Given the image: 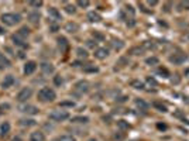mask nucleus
I'll use <instances>...</instances> for the list:
<instances>
[{
	"label": "nucleus",
	"mask_w": 189,
	"mask_h": 141,
	"mask_svg": "<svg viewBox=\"0 0 189 141\" xmlns=\"http://www.w3.org/2000/svg\"><path fill=\"white\" fill-rule=\"evenodd\" d=\"M37 97H38V100L44 102V103H47V102H54L55 100L57 93H55V90L51 89V88H43V89L38 90Z\"/></svg>",
	"instance_id": "nucleus-1"
},
{
	"label": "nucleus",
	"mask_w": 189,
	"mask_h": 141,
	"mask_svg": "<svg viewBox=\"0 0 189 141\" xmlns=\"http://www.w3.org/2000/svg\"><path fill=\"white\" fill-rule=\"evenodd\" d=\"M31 96H33V89H31V88H23V89L17 93V100L20 102V103H24V102H27Z\"/></svg>",
	"instance_id": "nucleus-5"
},
{
	"label": "nucleus",
	"mask_w": 189,
	"mask_h": 141,
	"mask_svg": "<svg viewBox=\"0 0 189 141\" xmlns=\"http://www.w3.org/2000/svg\"><path fill=\"white\" fill-rule=\"evenodd\" d=\"M158 62H160V60H158L157 56H150V58H147V60H146V63H147V65H150V67L158 65Z\"/></svg>",
	"instance_id": "nucleus-28"
},
{
	"label": "nucleus",
	"mask_w": 189,
	"mask_h": 141,
	"mask_svg": "<svg viewBox=\"0 0 189 141\" xmlns=\"http://www.w3.org/2000/svg\"><path fill=\"white\" fill-rule=\"evenodd\" d=\"M7 109H10V104H9V103L2 104V106H0V114H2L3 111H6V110H7Z\"/></svg>",
	"instance_id": "nucleus-45"
},
{
	"label": "nucleus",
	"mask_w": 189,
	"mask_h": 141,
	"mask_svg": "<svg viewBox=\"0 0 189 141\" xmlns=\"http://www.w3.org/2000/svg\"><path fill=\"white\" fill-rule=\"evenodd\" d=\"M52 121H65L66 119H69V113L66 110H54L52 113H50L48 116Z\"/></svg>",
	"instance_id": "nucleus-4"
},
{
	"label": "nucleus",
	"mask_w": 189,
	"mask_h": 141,
	"mask_svg": "<svg viewBox=\"0 0 189 141\" xmlns=\"http://www.w3.org/2000/svg\"><path fill=\"white\" fill-rule=\"evenodd\" d=\"M28 4L31 7H41V6H43V2H30Z\"/></svg>",
	"instance_id": "nucleus-44"
},
{
	"label": "nucleus",
	"mask_w": 189,
	"mask_h": 141,
	"mask_svg": "<svg viewBox=\"0 0 189 141\" xmlns=\"http://www.w3.org/2000/svg\"><path fill=\"white\" fill-rule=\"evenodd\" d=\"M131 86L134 88V89H138V90H143L144 89V83L140 81H133L131 82Z\"/></svg>",
	"instance_id": "nucleus-34"
},
{
	"label": "nucleus",
	"mask_w": 189,
	"mask_h": 141,
	"mask_svg": "<svg viewBox=\"0 0 189 141\" xmlns=\"http://www.w3.org/2000/svg\"><path fill=\"white\" fill-rule=\"evenodd\" d=\"M89 86L91 85H89L86 81H79L76 85H75V89H76L79 93H87L89 92Z\"/></svg>",
	"instance_id": "nucleus-8"
},
{
	"label": "nucleus",
	"mask_w": 189,
	"mask_h": 141,
	"mask_svg": "<svg viewBox=\"0 0 189 141\" xmlns=\"http://www.w3.org/2000/svg\"><path fill=\"white\" fill-rule=\"evenodd\" d=\"M87 20L91 23H99L102 21V16L99 14L98 11H89L87 13Z\"/></svg>",
	"instance_id": "nucleus-15"
},
{
	"label": "nucleus",
	"mask_w": 189,
	"mask_h": 141,
	"mask_svg": "<svg viewBox=\"0 0 189 141\" xmlns=\"http://www.w3.org/2000/svg\"><path fill=\"white\" fill-rule=\"evenodd\" d=\"M124 137H126V136H124L123 131H119V133L116 131V133L113 134V140H114V141H123Z\"/></svg>",
	"instance_id": "nucleus-33"
},
{
	"label": "nucleus",
	"mask_w": 189,
	"mask_h": 141,
	"mask_svg": "<svg viewBox=\"0 0 189 141\" xmlns=\"http://www.w3.org/2000/svg\"><path fill=\"white\" fill-rule=\"evenodd\" d=\"M126 10L128 11V13H130V14H134L135 11H134V9L131 7V6H126Z\"/></svg>",
	"instance_id": "nucleus-48"
},
{
	"label": "nucleus",
	"mask_w": 189,
	"mask_h": 141,
	"mask_svg": "<svg viewBox=\"0 0 189 141\" xmlns=\"http://www.w3.org/2000/svg\"><path fill=\"white\" fill-rule=\"evenodd\" d=\"M6 31H3V28H0V34H4Z\"/></svg>",
	"instance_id": "nucleus-52"
},
{
	"label": "nucleus",
	"mask_w": 189,
	"mask_h": 141,
	"mask_svg": "<svg viewBox=\"0 0 189 141\" xmlns=\"http://www.w3.org/2000/svg\"><path fill=\"white\" fill-rule=\"evenodd\" d=\"M41 70H43L45 75H50V74H54L55 68H54V65H52V63L44 62V63H41Z\"/></svg>",
	"instance_id": "nucleus-16"
},
{
	"label": "nucleus",
	"mask_w": 189,
	"mask_h": 141,
	"mask_svg": "<svg viewBox=\"0 0 189 141\" xmlns=\"http://www.w3.org/2000/svg\"><path fill=\"white\" fill-rule=\"evenodd\" d=\"M0 20H2L3 24L11 27V26H16V24H18V23L21 21V16L18 14V13H4V14H2Z\"/></svg>",
	"instance_id": "nucleus-2"
},
{
	"label": "nucleus",
	"mask_w": 189,
	"mask_h": 141,
	"mask_svg": "<svg viewBox=\"0 0 189 141\" xmlns=\"http://www.w3.org/2000/svg\"><path fill=\"white\" fill-rule=\"evenodd\" d=\"M147 4H148V6H157L158 2H157V0H153V2H147Z\"/></svg>",
	"instance_id": "nucleus-49"
},
{
	"label": "nucleus",
	"mask_w": 189,
	"mask_h": 141,
	"mask_svg": "<svg viewBox=\"0 0 189 141\" xmlns=\"http://www.w3.org/2000/svg\"><path fill=\"white\" fill-rule=\"evenodd\" d=\"M65 11L68 14H75L76 13V7H75V4H65Z\"/></svg>",
	"instance_id": "nucleus-31"
},
{
	"label": "nucleus",
	"mask_w": 189,
	"mask_h": 141,
	"mask_svg": "<svg viewBox=\"0 0 189 141\" xmlns=\"http://www.w3.org/2000/svg\"><path fill=\"white\" fill-rule=\"evenodd\" d=\"M13 42H14L16 45H18V47H21V48H27V47H28L26 41L23 40V38H20L18 35H14V37H13Z\"/></svg>",
	"instance_id": "nucleus-20"
},
{
	"label": "nucleus",
	"mask_w": 189,
	"mask_h": 141,
	"mask_svg": "<svg viewBox=\"0 0 189 141\" xmlns=\"http://www.w3.org/2000/svg\"><path fill=\"white\" fill-rule=\"evenodd\" d=\"M127 99H128L127 96H121V97H119V99H117V102H126Z\"/></svg>",
	"instance_id": "nucleus-51"
},
{
	"label": "nucleus",
	"mask_w": 189,
	"mask_h": 141,
	"mask_svg": "<svg viewBox=\"0 0 189 141\" xmlns=\"http://www.w3.org/2000/svg\"><path fill=\"white\" fill-rule=\"evenodd\" d=\"M20 111H23V113H26V114H38V107H35V106H33V104H23V106H20Z\"/></svg>",
	"instance_id": "nucleus-6"
},
{
	"label": "nucleus",
	"mask_w": 189,
	"mask_h": 141,
	"mask_svg": "<svg viewBox=\"0 0 189 141\" xmlns=\"http://www.w3.org/2000/svg\"><path fill=\"white\" fill-rule=\"evenodd\" d=\"M14 83V76L13 75H7V76H4L3 82H2V86H3V89H9L11 88Z\"/></svg>",
	"instance_id": "nucleus-13"
},
{
	"label": "nucleus",
	"mask_w": 189,
	"mask_h": 141,
	"mask_svg": "<svg viewBox=\"0 0 189 141\" xmlns=\"http://www.w3.org/2000/svg\"><path fill=\"white\" fill-rule=\"evenodd\" d=\"M157 74L161 75L162 78H169V76H171V75H169V70H168L167 68H162V67H160L157 69Z\"/></svg>",
	"instance_id": "nucleus-27"
},
{
	"label": "nucleus",
	"mask_w": 189,
	"mask_h": 141,
	"mask_svg": "<svg viewBox=\"0 0 189 141\" xmlns=\"http://www.w3.org/2000/svg\"><path fill=\"white\" fill-rule=\"evenodd\" d=\"M59 106H61V107H73L75 103H73V102H61Z\"/></svg>",
	"instance_id": "nucleus-43"
},
{
	"label": "nucleus",
	"mask_w": 189,
	"mask_h": 141,
	"mask_svg": "<svg viewBox=\"0 0 189 141\" xmlns=\"http://www.w3.org/2000/svg\"><path fill=\"white\" fill-rule=\"evenodd\" d=\"M40 13L38 11H33V13H30L28 14V21L33 23V24H38L40 23Z\"/></svg>",
	"instance_id": "nucleus-18"
},
{
	"label": "nucleus",
	"mask_w": 189,
	"mask_h": 141,
	"mask_svg": "<svg viewBox=\"0 0 189 141\" xmlns=\"http://www.w3.org/2000/svg\"><path fill=\"white\" fill-rule=\"evenodd\" d=\"M147 82H148L150 85H153V86H157L158 83H157V81L154 78H147Z\"/></svg>",
	"instance_id": "nucleus-47"
},
{
	"label": "nucleus",
	"mask_w": 189,
	"mask_h": 141,
	"mask_svg": "<svg viewBox=\"0 0 189 141\" xmlns=\"http://www.w3.org/2000/svg\"><path fill=\"white\" fill-rule=\"evenodd\" d=\"M86 45L89 48H96V45H98V41L96 40H87L86 41Z\"/></svg>",
	"instance_id": "nucleus-42"
},
{
	"label": "nucleus",
	"mask_w": 189,
	"mask_h": 141,
	"mask_svg": "<svg viewBox=\"0 0 189 141\" xmlns=\"http://www.w3.org/2000/svg\"><path fill=\"white\" fill-rule=\"evenodd\" d=\"M30 141H45V136L43 131H34L30 136Z\"/></svg>",
	"instance_id": "nucleus-17"
},
{
	"label": "nucleus",
	"mask_w": 189,
	"mask_h": 141,
	"mask_svg": "<svg viewBox=\"0 0 189 141\" xmlns=\"http://www.w3.org/2000/svg\"><path fill=\"white\" fill-rule=\"evenodd\" d=\"M98 67H94V65H89V67H85L83 68V72L86 74H94V72H98Z\"/></svg>",
	"instance_id": "nucleus-35"
},
{
	"label": "nucleus",
	"mask_w": 189,
	"mask_h": 141,
	"mask_svg": "<svg viewBox=\"0 0 189 141\" xmlns=\"http://www.w3.org/2000/svg\"><path fill=\"white\" fill-rule=\"evenodd\" d=\"M76 55H78V58H83V60H86L87 58V51L86 49H83L82 47H79V48L76 49Z\"/></svg>",
	"instance_id": "nucleus-29"
},
{
	"label": "nucleus",
	"mask_w": 189,
	"mask_h": 141,
	"mask_svg": "<svg viewBox=\"0 0 189 141\" xmlns=\"http://www.w3.org/2000/svg\"><path fill=\"white\" fill-rule=\"evenodd\" d=\"M171 82L172 83H175V85H178L179 82H181V79H179L178 75H174V78H171Z\"/></svg>",
	"instance_id": "nucleus-46"
},
{
	"label": "nucleus",
	"mask_w": 189,
	"mask_h": 141,
	"mask_svg": "<svg viewBox=\"0 0 189 141\" xmlns=\"http://www.w3.org/2000/svg\"><path fill=\"white\" fill-rule=\"evenodd\" d=\"M144 52H146V49L143 48V45H138V47H134V48L130 49L131 55H141V54H144Z\"/></svg>",
	"instance_id": "nucleus-24"
},
{
	"label": "nucleus",
	"mask_w": 189,
	"mask_h": 141,
	"mask_svg": "<svg viewBox=\"0 0 189 141\" xmlns=\"http://www.w3.org/2000/svg\"><path fill=\"white\" fill-rule=\"evenodd\" d=\"M117 127H119L121 131H124V130H128V128H130V124H128V121H126V120H119V121H117Z\"/></svg>",
	"instance_id": "nucleus-26"
},
{
	"label": "nucleus",
	"mask_w": 189,
	"mask_h": 141,
	"mask_svg": "<svg viewBox=\"0 0 189 141\" xmlns=\"http://www.w3.org/2000/svg\"><path fill=\"white\" fill-rule=\"evenodd\" d=\"M48 16L51 17L54 21H58V20H62L61 17V13L58 11V9H55V7H50L48 9Z\"/></svg>",
	"instance_id": "nucleus-11"
},
{
	"label": "nucleus",
	"mask_w": 189,
	"mask_h": 141,
	"mask_svg": "<svg viewBox=\"0 0 189 141\" xmlns=\"http://www.w3.org/2000/svg\"><path fill=\"white\" fill-rule=\"evenodd\" d=\"M58 141H76V138L71 136V134H64V136H61L58 138Z\"/></svg>",
	"instance_id": "nucleus-32"
},
{
	"label": "nucleus",
	"mask_w": 189,
	"mask_h": 141,
	"mask_svg": "<svg viewBox=\"0 0 189 141\" xmlns=\"http://www.w3.org/2000/svg\"><path fill=\"white\" fill-rule=\"evenodd\" d=\"M20 124H21V126H27V127L35 126V120H33V119H23V120H20Z\"/></svg>",
	"instance_id": "nucleus-30"
},
{
	"label": "nucleus",
	"mask_w": 189,
	"mask_h": 141,
	"mask_svg": "<svg viewBox=\"0 0 189 141\" xmlns=\"http://www.w3.org/2000/svg\"><path fill=\"white\" fill-rule=\"evenodd\" d=\"M65 31H68L69 34H75L79 31V26H78L76 23H73V21H69L65 24Z\"/></svg>",
	"instance_id": "nucleus-12"
},
{
	"label": "nucleus",
	"mask_w": 189,
	"mask_h": 141,
	"mask_svg": "<svg viewBox=\"0 0 189 141\" xmlns=\"http://www.w3.org/2000/svg\"><path fill=\"white\" fill-rule=\"evenodd\" d=\"M57 42H58V48L62 54H65V52L69 49V42L65 37H59L58 40H57Z\"/></svg>",
	"instance_id": "nucleus-7"
},
{
	"label": "nucleus",
	"mask_w": 189,
	"mask_h": 141,
	"mask_svg": "<svg viewBox=\"0 0 189 141\" xmlns=\"http://www.w3.org/2000/svg\"><path fill=\"white\" fill-rule=\"evenodd\" d=\"M28 34H30V30H28V28H27V27H21L17 35H18V37H27Z\"/></svg>",
	"instance_id": "nucleus-37"
},
{
	"label": "nucleus",
	"mask_w": 189,
	"mask_h": 141,
	"mask_svg": "<svg viewBox=\"0 0 189 141\" xmlns=\"http://www.w3.org/2000/svg\"><path fill=\"white\" fill-rule=\"evenodd\" d=\"M71 121L76 123V124H86V123H89V117H85V116H76V117H72Z\"/></svg>",
	"instance_id": "nucleus-19"
},
{
	"label": "nucleus",
	"mask_w": 189,
	"mask_h": 141,
	"mask_svg": "<svg viewBox=\"0 0 189 141\" xmlns=\"http://www.w3.org/2000/svg\"><path fill=\"white\" fill-rule=\"evenodd\" d=\"M112 47L116 49V51H120V49L124 47V42L121 40H113L112 41Z\"/></svg>",
	"instance_id": "nucleus-25"
},
{
	"label": "nucleus",
	"mask_w": 189,
	"mask_h": 141,
	"mask_svg": "<svg viewBox=\"0 0 189 141\" xmlns=\"http://www.w3.org/2000/svg\"><path fill=\"white\" fill-rule=\"evenodd\" d=\"M178 10H189V2H179L178 3Z\"/></svg>",
	"instance_id": "nucleus-36"
},
{
	"label": "nucleus",
	"mask_w": 189,
	"mask_h": 141,
	"mask_svg": "<svg viewBox=\"0 0 189 141\" xmlns=\"http://www.w3.org/2000/svg\"><path fill=\"white\" fill-rule=\"evenodd\" d=\"M157 127H158L160 130H167V126H165V124H157Z\"/></svg>",
	"instance_id": "nucleus-50"
},
{
	"label": "nucleus",
	"mask_w": 189,
	"mask_h": 141,
	"mask_svg": "<svg viewBox=\"0 0 189 141\" xmlns=\"http://www.w3.org/2000/svg\"><path fill=\"white\" fill-rule=\"evenodd\" d=\"M11 65L10 60H9L7 56L4 55L3 52H0V70L2 69H6V68H9Z\"/></svg>",
	"instance_id": "nucleus-14"
},
{
	"label": "nucleus",
	"mask_w": 189,
	"mask_h": 141,
	"mask_svg": "<svg viewBox=\"0 0 189 141\" xmlns=\"http://www.w3.org/2000/svg\"><path fill=\"white\" fill-rule=\"evenodd\" d=\"M186 38H188V40H189V34H188V35H186Z\"/></svg>",
	"instance_id": "nucleus-53"
},
{
	"label": "nucleus",
	"mask_w": 189,
	"mask_h": 141,
	"mask_svg": "<svg viewBox=\"0 0 189 141\" xmlns=\"http://www.w3.org/2000/svg\"><path fill=\"white\" fill-rule=\"evenodd\" d=\"M89 2L87 0H79V2H76V6H79V7H83V9H86V7H89Z\"/></svg>",
	"instance_id": "nucleus-40"
},
{
	"label": "nucleus",
	"mask_w": 189,
	"mask_h": 141,
	"mask_svg": "<svg viewBox=\"0 0 189 141\" xmlns=\"http://www.w3.org/2000/svg\"><path fill=\"white\" fill-rule=\"evenodd\" d=\"M94 58H98V60H105L109 56V49L107 48H96L94 49Z\"/></svg>",
	"instance_id": "nucleus-9"
},
{
	"label": "nucleus",
	"mask_w": 189,
	"mask_h": 141,
	"mask_svg": "<svg viewBox=\"0 0 189 141\" xmlns=\"http://www.w3.org/2000/svg\"><path fill=\"white\" fill-rule=\"evenodd\" d=\"M141 45H143V48L146 49V51H147V49H153L154 47H155V45H154V42H151V41H146V42H143Z\"/></svg>",
	"instance_id": "nucleus-38"
},
{
	"label": "nucleus",
	"mask_w": 189,
	"mask_h": 141,
	"mask_svg": "<svg viewBox=\"0 0 189 141\" xmlns=\"http://www.w3.org/2000/svg\"><path fill=\"white\" fill-rule=\"evenodd\" d=\"M168 60H169L171 63H174V65H182V63L188 60V55H186L185 52L178 51V52H174L172 55H169Z\"/></svg>",
	"instance_id": "nucleus-3"
},
{
	"label": "nucleus",
	"mask_w": 189,
	"mask_h": 141,
	"mask_svg": "<svg viewBox=\"0 0 189 141\" xmlns=\"http://www.w3.org/2000/svg\"><path fill=\"white\" fill-rule=\"evenodd\" d=\"M0 133H2V136H7V134L10 133V123L4 121L3 124L0 126Z\"/></svg>",
	"instance_id": "nucleus-23"
},
{
	"label": "nucleus",
	"mask_w": 189,
	"mask_h": 141,
	"mask_svg": "<svg viewBox=\"0 0 189 141\" xmlns=\"http://www.w3.org/2000/svg\"><path fill=\"white\" fill-rule=\"evenodd\" d=\"M153 106H154V107H155L158 111H162V113H167V111H168L167 106H165V104H164L162 102L155 100V102H154V103H153Z\"/></svg>",
	"instance_id": "nucleus-21"
},
{
	"label": "nucleus",
	"mask_w": 189,
	"mask_h": 141,
	"mask_svg": "<svg viewBox=\"0 0 189 141\" xmlns=\"http://www.w3.org/2000/svg\"><path fill=\"white\" fill-rule=\"evenodd\" d=\"M35 69H37V62L35 61H28V62H26V65H24V74L26 75L34 74V70Z\"/></svg>",
	"instance_id": "nucleus-10"
},
{
	"label": "nucleus",
	"mask_w": 189,
	"mask_h": 141,
	"mask_svg": "<svg viewBox=\"0 0 189 141\" xmlns=\"http://www.w3.org/2000/svg\"><path fill=\"white\" fill-rule=\"evenodd\" d=\"M92 35H93L94 40H99V41H103V40H105V35H103V34H100L99 31H93V34H92Z\"/></svg>",
	"instance_id": "nucleus-41"
},
{
	"label": "nucleus",
	"mask_w": 189,
	"mask_h": 141,
	"mask_svg": "<svg viewBox=\"0 0 189 141\" xmlns=\"http://www.w3.org/2000/svg\"><path fill=\"white\" fill-rule=\"evenodd\" d=\"M54 83L57 86H61L62 83H64V78H62L61 75H57V76H54Z\"/></svg>",
	"instance_id": "nucleus-39"
},
{
	"label": "nucleus",
	"mask_w": 189,
	"mask_h": 141,
	"mask_svg": "<svg viewBox=\"0 0 189 141\" xmlns=\"http://www.w3.org/2000/svg\"><path fill=\"white\" fill-rule=\"evenodd\" d=\"M135 106H137L140 110H147L150 107V104L147 102H144L143 99H135Z\"/></svg>",
	"instance_id": "nucleus-22"
}]
</instances>
